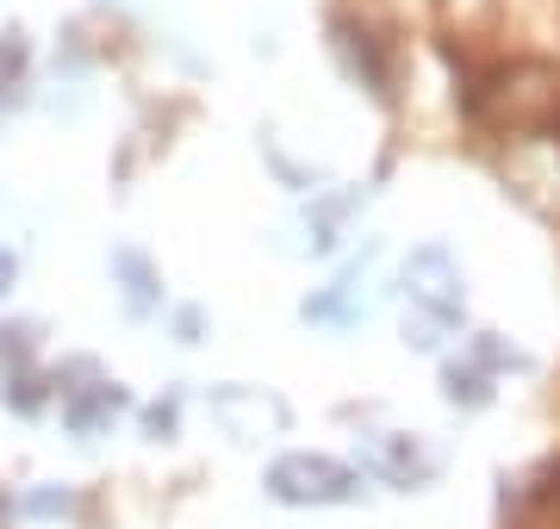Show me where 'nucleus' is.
Segmentation results:
<instances>
[{"label":"nucleus","instance_id":"nucleus-2","mask_svg":"<svg viewBox=\"0 0 560 529\" xmlns=\"http://www.w3.org/2000/svg\"><path fill=\"white\" fill-rule=\"evenodd\" d=\"M374 473L393 480V486H418V480H430V455H418L405 443H386V448H374Z\"/></svg>","mask_w":560,"mask_h":529},{"label":"nucleus","instance_id":"nucleus-1","mask_svg":"<svg viewBox=\"0 0 560 529\" xmlns=\"http://www.w3.org/2000/svg\"><path fill=\"white\" fill-rule=\"evenodd\" d=\"M268 492L280 505H349L361 492V480L342 461H330V455H287V461L268 468Z\"/></svg>","mask_w":560,"mask_h":529},{"label":"nucleus","instance_id":"nucleus-3","mask_svg":"<svg viewBox=\"0 0 560 529\" xmlns=\"http://www.w3.org/2000/svg\"><path fill=\"white\" fill-rule=\"evenodd\" d=\"M7 281H13V256H0V293H7Z\"/></svg>","mask_w":560,"mask_h":529}]
</instances>
